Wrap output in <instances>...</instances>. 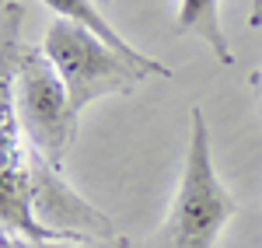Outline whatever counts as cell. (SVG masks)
Wrapping results in <instances>:
<instances>
[{"label": "cell", "mask_w": 262, "mask_h": 248, "mask_svg": "<svg viewBox=\"0 0 262 248\" xmlns=\"http://www.w3.org/2000/svg\"><path fill=\"white\" fill-rule=\"evenodd\" d=\"M42 53L49 56V63L56 66V74L67 84L74 116H81L101 95L133 91V84L143 77L122 56H116L105 42H98L91 32H84L81 25H74L67 18L49 21L46 39H42Z\"/></svg>", "instance_id": "7a4b0ae2"}, {"label": "cell", "mask_w": 262, "mask_h": 248, "mask_svg": "<svg viewBox=\"0 0 262 248\" xmlns=\"http://www.w3.org/2000/svg\"><path fill=\"white\" fill-rule=\"evenodd\" d=\"M46 7H49V11H56V18H67V21H74V25H81L84 32H91V35H95L98 42H105L116 56H122L133 70H140L143 77H147V74L171 77V66L158 63L154 56H143L137 46H129V42H126L119 32L105 21V14H101L95 4H88V0H46Z\"/></svg>", "instance_id": "5b68a950"}, {"label": "cell", "mask_w": 262, "mask_h": 248, "mask_svg": "<svg viewBox=\"0 0 262 248\" xmlns=\"http://www.w3.org/2000/svg\"><path fill=\"white\" fill-rule=\"evenodd\" d=\"M0 224L4 234L46 245V241H81L74 234H60L39 224L35 217V192H32V165L25 161L18 140H11V129H4V171H0Z\"/></svg>", "instance_id": "277c9868"}, {"label": "cell", "mask_w": 262, "mask_h": 248, "mask_svg": "<svg viewBox=\"0 0 262 248\" xmlns=\"http://www.w3.org/2000/svg\"><path fill=\"white\" fill-rule=\"evenodd\" d=\"M175 32H182V35H200L203 46H206L224 66L234 63V53H231L227 35H224V28H221V4H217V0H182Z\"/></svg>", "instance_id": "8992f818"}, {"label": "cell", "mask_w": 262, "mask_h": 248, "mask_svg": "<svg viewBox=\"0 0 262 248\" xmlns=\"http://www.w3.org/2000/svg\"><path fill=\"white\" fill-rule=\"evenodd\" d=\"M116 248H119V245H116Z\"/></svg>", "instance_id": "52a82bcc"}, {"label": "cell", "mask_w": 262, "mask_h": 248, "mask_svg": "<svg viewBox=\"0 0 262 248\" xmlns=\"http://www.w3.org/2000/svg\"><path fill=\"white\" fill-rule=\"evenodd\" d=\"M14 108L35 154H42L49 165H60L74 144L77 116L70 108L67 84L42 49H25L14 60Z\"/></svg>", "instance_id": "3957f363"}, {"label": "cell", "mask_w": 262, "mask_h": 248, "mask_svg": "<svg viewBox=\"0 0 262 248\" xmlns=\"http://www.w3.org/2000/svg\"><path fill=\"white\" fill-rule=\"evenodd\" d=\"M189 150L175 199L168 207L161 231L147 241V248H213L224 224L238 213V199L224 189L210 157V129L200 108L189 112Z\"/></svg>", "instance_id": "6da1fadb"}]
</instances>
